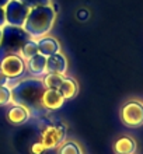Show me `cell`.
Segmentation results:
<instances>
[{
	"label": "cell",
	"mask_w": 143,
	"mask_h": 154,
	"mask_svg": "<svg viewBox=\"0 0 143 154\" xmlns=\"http://www.w3.org/2000/svg\"><path fill=\"white\" fill-rule=\"evenodd\" d=\"M14 81V79H8L7 85L11 90V102L14 105L25 106L27 109L39 111L44 109L41 106V97L45 91V85L39 79H24Z\"/></svg>",
	"instance_id": "cell-1"
},
{
	"label": "cell",
	"mask_w": 143,
	"mask_h": 154,
	"mask_svg": "<svg viewBox=\"0 0 143 154\" xmlns=\"http://www.w3.org/2000/svg\"><path fill=\"white\" fill-rule=\"evenodd\" d=\"M55 18H56V13L51 4L30 8L23 28L33 39L46 37L52 29Z\"/></svg>",
	"instance_id": "cell-2"
},
{
	"label": "cell",
	"mask_w": 143,
	"mask_h": 154,
	"mask_svg": "<svg viewBox=\"0 0 143 154\" xmlns=\"http://www.w3.org/2000/svg\"><path fill=\"white\" fill-rule=\"evenodd\" d=\"M28 39L31 38L23 27H14L8 24L3 25L0 41V59H3L7 55H20L23 45Z\"/></svg>",
	"instance_id": "cell-3"
},
{
	"label": "cell",
	"mask_w": 143,
	"mask_h": 154,
	"mask_svg": "<svg viewBox=\"0 0 143 154\" xmlns=\"http://www.w3.org/2000/svg\"><path fill=\"white\" fill-rule=\"evenodd\" d=\"M119 118L128 128H139L143 125V101L129 100L122 105L119 111Z\"/></svg>",
	"instance_id": "cell-4"
},
{
	"label": "cell",
	"mask_w": 143,
	"mask_h": 154,
	"mask_svg": "<svg viewBox=\"0 0 143 154\" xmlns=\"http://www.w3.org/2000/svg\"><path fill=\"white\" fill-rule=\"evenodd\" d=\"M4 16H6V24L14 25V27H23L25 18L28 16L30 8L25 7L18 0H10L4 6Z\"/></svg>",
	"instance_id": "cell-5"
},
{
	"label": "cell",
	"mask_w": 143,
	"mask_h": 154,
	"mask_svg": "<svg viewBox=\"0 0 143 154\" xmlns=\"http://www.w3.org/2000/svg\"><path fill=\"white\" fill-rule=\"evenodd\" d=\"M0 69L7 79H20L25 72V60L20 55H7L0 59Z\"/></svg>",
	"instance_id": "cell-6"
},
{
	"label": "cell",
	"mask_w": 143,
	"mask_h": 154,
	"mask_svg": "<svg viewBox=\"0 0 143 154\" xmlns=\"http://www.w3.org/2000/svg\"><path fill=\"white\" fill-rule=\"evenodd\" d=\"M65 136V130L59 125H48L42 132L41 143L45 149H53L61 144Z\"/></svg>",
	"instance_id": "cell-7"
},
{
	"label": "cell",
	"mask_w": 143,
	"mask_h": 154,
	"mask_svg": "<svg viewBox=\"0 0 143 154\" xmlns=\"http://www.w3.org/2000/svg\"><path fill=\"white\" fill-rule=\"evenodd\" d=\"M65 101L66 100L63 98V95L61 94L59 90L45 88V91H44L41 97V106L48 111H56L65 104Z\"/></svg>",
	"instance_id": "cell-8"
},
{
	"label": "cell",
	"mask_w": 143,
	"mask_h": 154,
	"mask_svg": "<svg viewBox=\"0 0 143 154\" xmlns=\"http://www.w3.org/2000/svg\"><path fill=\"white\" fill-rule=\"evenodd\" d=\"M38 44V53H41L44 56H52L55 53H59L61 52V44L56 38H52V37H42L37 41Z\"/></svg>",
	"instance_id": "cell-9"
},
{
	"label": "cell",
	"mask_w": 143,
	"mask_h": 154,
	"mask_svg": "<svg viewBox=\"0 0 143 154\" xmlns=\"http://www.w3.org/2000/svg\"><path fill=\"white\" fill-rule=\"evenodd\" d=\"M67 70V60L61 52L46 57V73L65 74Z\"/></svg>",
	"instance_id": "cell-10"
},
{
	"label": "cell",
	"mask_w": 143,
	"mask_h": 154,
	"mask_svg": "<svg viewBox=\"0 0 143 154\" xmlns=\"http://www.w3.org/2000/svg\"><path fill=\"white\" fill-rule=\"evenodd\" d=\"M30 112L25 106H21V105H13L10 109L7 111L6 114V119L7 122H10L11 125L14 126H18V125H23L25 122L30 119Z\"/></svg>",
	"instance_id": "cell-11"
},
{
	"label": "cell",
	"mask_w": 143,
	"mask_h": 154,
	"mask_svg": "<svg viewBox=\"0 0 143 154\" xmlns=\"http://www.w3.org/2000/svg\"><path fill=\"white\" fill-rule=\"evenodd\" d=\"M25 67L28 69V72L33 74L34 77H41L46 74V56L37 53L35 56L27 60Z\"/></svg>",
	"instance_id": "cell-12"
},
{
	"label": "cell",
	"mask_w": 143,
	"mask_h": 154,
	"mask_svg": "<svg viewBox=\"0 0 143 154\" xmlns=\"http://www.w3.org/2000/svg\"><path fill=\"white\" fill-rule=\"evenodd\" d=\"M136 140L131 136H121L114 143V153L115 154H135L136 151Z\"/></svg>",
	"instance_id": "cell-13"
},
{
	"label": "cell",
	"mask_w": 143,
	"mask_h": 154,
	"mask_svg": "<svg viewBox=\"0 0 143 154\" xmlns=\"http://www.w3.org/2000/svg\"><path fill=\"white\" fill-rule=\"evenodd\" d=\"M59 91H61V94L63 95L65 100H72V98H74L76 94H77L79 85L73 77L63 76V81H62L61 87H59Z\"/></svg>",
	"instance_id": "cell-14"
},
{
	"label": "cell",
	"mask_w": 143,
	"mask_h": 154,
	"mask_svg": "<svg viewBox=\"0 0 143 154\" xmlns=\"http://www.w3.org/2000/svg\"><path fill=\"white\" fill-rule=\"evenodd\" d=\"M38 53V44L35 39H28L27 42H25L24 45H23V48H21L20 51V56L24 59V60H28V59H31L33 56H35Z\"/></svg>",
	"instance_id": "cell-15"
},
{
	"label": "cell",
	"mask_w": 143,
	"mask_h": 154,
	"mask_svg": "<svg viewBox=\"0 0 143 154\" xmlns=\"http://www.w3.org/2000/svg\"><path fill=\"white\" fill-rule=\"evenodd\" d=\"M63 76L65 74H55V73H46L42 79V83L45 85V88H52V90H59L62 81H63Z\"/></svg>",
	"instance_id": "cell-16"
},
{
	"label": "cell",
	"mask_w": 143,
	"mask_h": 154,
	"mask_svg": "<svg viewBox=\"0 0 143 154\" xmlns=\"http://www.w3.org/2000/svg\"><path fill=\"white\" fill-rule=\"evenodd\" d=\"M58 154H83V150L76 142L69 140L58 146Z\"/></svg>",
	"instance_id": "cell-17"
},
{
	"label": "cell",
	"mask_w": 143,
	"mask_h": 154,
	"mask_svg": "<svg viewBox=\"0 0 143 154\" xmlns=\"http://www.w3.org/2000/svg\"><path fill=\"white\" fill-rule=\"evenodd\" d=\"M11 102V90L8 85H0V106H6Z\"/></svg>",
	"instance_id": "cell-18"
},
{
	"label": "cell",
	"mask_w": 143,
	"mask_h": 154,
	"mask_svg": "<svg viewBox=\"0 0 143 154\" xmlns=\"http://www.w3.org/2000/svg\"><path fill=\"white\" fill-rule=\"evenodd\" d=\"M20 3H23L25 7L34 8V7H39V6H49L51 0H18Z\"/></svg>",
	"instance_id": "cell-19"
},
{
	"label": "cell",
	"mask_w": 143,
	"mask_h": 154,
	"mask_svg": "<svg viewBox=\"0 0 143 154\" xmlns=\"http://www.w3.org/2000/svg\"><path fill=\"white\" fill-rule=\"evenodd\" d=\"M45 150V147L42 146V143H37V144H34V147H33V153H35V154H39L41 151H44Z\"/></svg>",
	"instance_id": "cell-20"
},
{
	"label": "cell",
	"mask_w": 143,
	"mask_h": 154,
	"mask_svg": "<svg viewBox=\"0 0 143 154\" xmlns=\"http://www.w3.org/2000/svg\"><path fill=\"white\" fill-rule=\"evenodd\" d=\"M6 25V16H4V8L0 7V28Z\"/></svg>",
	"instance_id": "cell-21"
},
{
	"label": "cell",
	"mask_w": 143,
	"mask_h": 154,
	"mask_svg": "<svg viewBox=\"0 0 143 154\" xmlns=\"http://www.w3.org/2000/svg\"><path fill=\"white\" fill-rule=\"evenodd\" d=\"M7 81H8L7 76L2 72V69H0V85H7Z\"/></svg>",
	"instance_id": "cell-22"
},
{
	"label": "cell",
	"mask_w": 143,
	"mask_h": 154,
	"mask_svg": "<svg viewBox=\"0 0 143 154\" xmlns=\"http://www.w3.org/2000/svg\"><path fill=\"white\" fill-rule=\"evenodd\" d=\"M8 2H10V0H0V7H4Z\"/></svg>",
	"instance_id": "cell-23"
},
{
	"label": "cell",
	"mask_w": 143,
	"mask_h": 154,
	"mask_svg": "<svg viewBox=\"0 0 143 154\" xmlns=\"http://www.w3.org/2000/svg\"><path fill=\"white\" fill-rule=\"evenodd\" d=\"M0 41H2V28H0Z\"/></svg>",
	"instance_id": "cell-24"
}]
</instances>
